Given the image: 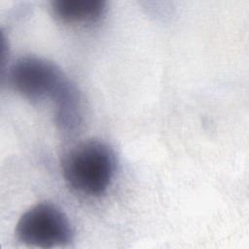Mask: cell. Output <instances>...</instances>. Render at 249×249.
<instances>
[{"label":"cell","instance_id":"2","mask_svg":"<svg viewBox=\"0 0 249 249\" xmlns=\"http://www.w3.org/2000/svg\"><path fill=\"white\" fill-rule=\"evenodd\" d=\"M17 238L23 244L37 248L65 246L73 238L68 217L52 203H38L27 209L16 227Z\"/></svg>","mask_w":249,"mask_h":249},{"label":"cell","instance_id":"1","mask_svg":"<svg viewBox=\"0 0 249 249\" xmlns=\"http://www.w3.org/2000/svg\"><path fill=\"white\" fill-rule=\"evenodd\" d=\"M62 172L66 182L77 192L100 195L108 189L114 176V153L101 141L82 142L65 155Z\"/></svg>","mask_w":249,"mask_h":249},{"label":"cell","instance_id":"4","mask_svg":"<svg viewBox=\"0 0 249 249\" xmlns=\"http://www.w3.org/2000/svg\"><path fill=\"white\" fill-rule=\"evenodd\" d=\"M52 10L57 19L66 23H84L100 18L105 10L101 0H55Z\"/></svg>","mask_w":249,"mask_h":249},{"label":"cell","instance_id":"3","mask_svg":"<svg viewBox=\"0 0 249 249\" xmlns=\"http://www.w3.org/2000/svg\"><path fill=\"white\" fill-rule=\"evenodd\" d=\"M8 82L15 91L32 101L46 97L56 100L70 87L57 65L37 56H23L13 63Z\"/></svg>","mask_w":249,"mask_h":249}]
</instances>
